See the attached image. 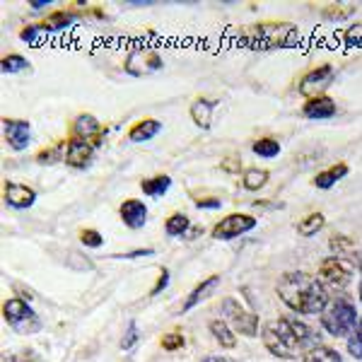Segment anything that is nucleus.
<instances>
[{"instance_id":"5701e85b","label":"nucleus","mask_w":362,"mask_h":362,"mask_svg":"<svg viewBox=\"0 0 362 362\" xmlns=\"http://www.w3.org/2000/svg\"><path fill=\"white\" fill-rule=\"evenodd\" d=\"M208 331H210V334H213V338H215V341H218L223 348H227V350L237 348L235 331L230 329V324H227V321L213 319V321H210V324H208Z\"/></svg>"},{"instance_id":"6ab92c4d","label":"nucleus","mask_w":362,"mask_h":362,"mask_svg":"<svg viewBox=\"0 0 362 362\" xmlns=\"http://www.w3.org/2000/svg\"><path fill=\"white\" fill-rule=\"evenodd\" d=\"M350 174V167L346 162H338V165H331L329 169H321V172L314 177V186H317L319 191H329L334 189L341 179H346Z\"/></svg>"},{"instance_id":"473e14b6","label":"nucleus","mask_w":362,"mask_h":362,"mask_svg":"<svg viewBox=\"0 0 362 362\" xmlns=\"http://www.w3.org/2000/svg\"><path fill=\"white\" fill-rule=\"evenodd\" d=\"M184 343H186V338H184V331H181V329L167 331V334L160 338V346H162V350H167V353L181 350V348H184Z\"/></svg>"},{"instance_id":"f8f14e48","label":"nucleus","mask_w":362,"mask_h":362,"mask_svg":"<svg viewBox=\"0 0 362 362\" xmlns=\"http://www.w3.org/2000/svg\"><path fill=\"white\" fill-rule=\"evenodd\" d=\"M104 133H107L104 126L99 124V119L92 114H80L78 119L73 121V126H70V138L87 140V143L97 145V148H102Z\"/></svg>"},{"instance_id":"72a5a7b5","label":"nucleus","mask_w":362,"mask_h":362,"mask_svg":"<svg viewBox=\"0 0 362 362\" xmlns=\"http://www.w3.org/2000/svg\"><path fill=\"white\" fill-rule=\"evenodd\" d=\"M3 362H42V358H39L34 350H10V353L3 355Z\"/></svg>"},{"instance_id":"a211bd4d","label":"nucleus","mask_w":362,"mask_h":362,"mask_svg":"<svg viewBox=\"0 0 362 362\" xmlns=\"http://www.w3.org/2000/svg\"><path fill=\"white\" fill-rule=\"evenodd\" d=\"M215 109H218V102L213 99H206V97H198L191 102V121L201 128V131H210L213 128V116H215Z\"/></svg>"},{"instance_id":"9d476101","label":"nucleus","mask_w":362,"mask_h":362,"mask_svg":"<svg viewBox=\"0 0 362 362\" xmlns=\"http://www.w3.org/2000/svg\"><path fill=\"white\" fill-rule=\"evenodd\" d=\"M165 63H162V56L160 51L155 49H136L126 56V73L133 75V78H140V75H150V73H157Z\"/></svg>"},{"instance_id":"9b49d317","label":"nucleus","mask_w":362,"mask_h":362,"mask_svg":"<svg viewBox=\"0 0 362 362\" xmlns=\"http://www.w3.org/2000/svg\"><path fill=\"white\" fill-rule=\"evenodd\" d=\"M3 138L10 150L25 153L32 145V124L27 119H3Z\"/></svg>"},{"instance_id":"1a4fd4ad","label":"nucleus","mask_w":362,"mask_h":362,"mask_svg":"<svg viewBox=\"0 0 362 362\" xmlns=\"http://www.w3.org/2000/svg\"><path fill=\"white\" fill-rule=\"evenodd\" d=\"M256 227V218L254 215H247V213H232L227 218L220 220L218 225L210 230L213 239H220V242H230V239H237L242 235H247Z\"/></svg>"},{"instance_id":"8fccbe9b","label":"nucleus","mask_w":362,"mask_h":362,"mask_svg":"<svg viewBox=\"0 0 362 362\" xmlns=\"http://www.w3.org/2000/svg\"><path fill=\"white\" fill-rule=\"evenodd\" d=\"M358 295H360V302H362V280H360V293Z\"/></svg>"},{"instance_id":"ddd939ff","label":"nucleus","mask_w":362,"mask_h":362,"mask_svg":"<svg viewBox=\"0 0 362 362\" xmlns=\"http://www.w3.org/2000/svg\"><path fill=\"white\" fill-rule=\"evenodd\" d=\"M97 150H99L97 145L87 143V140L68 138L66 140V165L73 169H87L95 162Z\"/></svg>"},{"instance_id":"c85d7f7f","label":"nucleus","mask_w":362,"mask_h":362,"mask_svg":"<svg viewBox=\"0 0 362 362\" xmlns=\"http://www.w3.org/2000/svg\"><path fill=\"white\" fill-rule=\"evenodd\" d=\"M189 227H191V220L186 218L184 213H174V215H169V218H167L165 232L169 237H184L186 232H189Z\"/></svg>"},{"instance_id":"bb28decb","label":"nucleus","mask_w":362,"mask_h":362,"mask_svg":"<svg viewBox=\"0 0 362 362\" xmlns=\"http://www.w3.org/2000/svg\"><path fill=\"white\" fill-rule=\"evenodd\" d=\"M326 227V218L321 213H309L305 220H300V225H297V232H300L302 237H314L319 235L321 230Z\"/></svg>"},{"instance_id":"de8ad7c7","label":"nucleus","mask_w":362,"mask_h":362,"mask_svg":"<svg viewBox=\"0 0 362 362\" xmlns=\"http://www.w3.org/2000/svg\"><path fill=\"white\" fill-rule=\"evenodd\" d=\"M15 293L20 295V297L25 295V300H32V293H29L27 288H22V285H15Z\"/></svg>"},{"instance_id":"393cba45","label":"nucleus","mask_w":362,"mask_h":362,"mask_svg":"<svg viewBox=\"0 0 362 362\" xmlns=\"http://www.w3.org/2000/svg\"><path fill=\"white\" fill-rule=\"evenodd\" d=\"M302 362H343L341 353L336 348H329V346H314L309 348L305 355H302Z\"/></svg>"},{"instance_id":"f257e3e1","label":"nucleus","mask_w":362,"mask_h":362,"mask_svg":"<svg viewBox=\"0 0 362 362\" xmlns=\"http://www.w3.org/2000/svg\"><path fill=\"white\" fill-rule=\"evenodd\" d=\"M261 338L271 355L280 360H293L297 355H305L309 348L319 346V336L305 321L295 317H278L261 326Z\"/></svg>"},{"instance_id":"7c9ffc66","label":"nucleus","mask_w":362,"mask_h":362,"mask_svg":"<svg viewBox=\"0 0 362 362\" xmlns=\"http://www.w3.org/2000/svg\"><path fill=\"white\" fill-rule=\"evenodd\" d=\"M66 162V140L58 145H51V148H44L42 153H37V162L39 165H56V162Z\"/></svg>"},{"instance_id":"49530a36","label":"nucleus","mask_w":362,"mask_h":362,"mask_svg":"<svg viewBox=\"0 0 362 362\" xmlns=\"http://www.w3.org/2000/svg\"><path fill=\"white\" fill-rule=\"evenodd\" d=\"M201 362H235V360L225 358V355H208V358H203Z\"/></svg>"},{"instance_id":"412c9836","label":"nucleus","mask_w":362,"mask_h":362,"mask_svg":"<svg viewBox=\"0 0 362 362\" xmlns=\"http://www.w3.org/2000/svg\"><path fill=\"white\" fill-rule=\"evenodd\" d=\"M160 131H162V124L157 119H140L138 124H133L131 131H128V140H131V143H148V140H153Z\"/></svg>"},{"instance_id":"39448f33","label":"nucleus","mask_w":362,"mask_h":362,"mask_svg":"<svg viewBox=\"0 0 362 362\" xmlns=\"http://www.w3.org/2000/svg\"><path fill=\"white\" fill-rule=\"evenodd\" d=\"M3 317L8 321V326L15 331V334H22V336H32V334H39L42 331V319L39 314L34 312L32 305L22 297H13L3 305Z\"/></svg>"},{"instance_id":"2f4dec72","label":"nucleus","mask_w":362,"mask_h":362,"mask_svg":"<svg viewBox=\"0 0 362 362\" xmlns=\"http://www.w3.org/2000/svg\"><path fill=\"white\" fill-rule=\"evenodd\" d=\"M338 37H341L343 46H348V49H362V22H355L348 29H343Z\"/></svg>"},{"instance_id":"423d86ee","label":"nucleus","mask_w":362,"mask_h":362,"mask_svg":"<svg viewBox=\"0 0 362 362\" xmlns=\"http://www.w3.org/2000/svg\"><path fill=\"white\" fill-rule=\"evenodd\" d=\"M220 312H223V317L227 319V324H230L232 331H237V334L247 336V338H254L259 336V314L256 312H247L235 297H225L223 302H220Z\"/></svg>"},{"instance_id":"7ed1b4c3","label":"nucleus","mask_w":362,"mask_h":362,"mask_svg":"<svg viewBox=\"0 0 362 362\" xmlns=\"http://www.w3.org/2000/svg\"><path fill=\"white\" fill-rule=\"evenodd\" d=\"M300 42V27L283 20H266L249 27H239L235 34V44L254 54L293 49Z\"/></svg>"},{"instance_id":"f3484780","label":"nucleus","mask_w":362,"mask_h":362,"mask_svg":"<svg viewBox=\"0 0 362 362\" xmlns=\"http://www.w3.org/2000/svg\"><path fill=\"white\" fill-rule=\"evenodd\" d=\"M80 17H83V15L73 13V10H56V13L46 15L44 20H39L37 27L42 29L44 34H58V32H63V29L73 27Z\"/></svg>"},{"instance_id":"79ce46f5","label":"nucleus","mask_w":362,"mask_h":362,"mask_svg":"<svg viewBox=\"0 0 362 362\" xmlns=\"http://www.w3.org/2000/svg\"><path fill=\"white\" fill-rule=\"evenodd\" d=\"M196 206L198 208H203V210H218L220 208V198H215V196H210V198H196Z\"/></svg>"},{"instance_id":"aec40b11","label":"nucleus","mask_w":362,"mask_h":362,"mask_svg":"<svg viewBox=\"0 0 362 362\" xmlns=\"http://www.w3.org/2000/svg\"><path fill=\"white\" fill-rule=\"evenodd\" d=\"M218 283H220V276H210V278H206L203 283H198L194 290H191V295L186 297L184 300V305H181V314H186V312H191L196 305H201L206 297L213 293L215 288H218Z\"/></svg>"},{"instance_id":"20e7f679","label":"nucleus","mask_w":362,"mask_h":362,"mask_svg":"<svg viewBox=\"0 0 362 362\" xmlns=\"http://www.w3.org/2000/svg\"><path fill=\"white\" fill-rule=\"evenodd\" d=\"M358 307L348 297L331 300L329 307L321 312V326H324L326 334H331L334 338H348L358 326Z\"/></svg>"},{"instance_id":"4468645a","label":"nucleus","mask_w":362,"mask_h":362,"mask_svg":"<svg viewBox=\"0 0 362 362\" xmlns=\"http://www.w3.org/2000/svg\"><path fill=\"white\" fill-rule=\"evenodd\" d=\"M302 116L312 121H329L336 116V102L329 95H321V97H312L302 104Z\"/></svg>"},{"instance_id":"2eb2a0df","label":"nucleus","mask_w":362,"mask_h":362,"mask_svg":"<svg viewBox=\"0 0 362 362\" xmlns=\"http://www.w3.org/2000/svg\"><path fill=\"white\" fill-rule=\"evenodd\" d=\"M37 201V191L29 189L27 184H13V181H5V203L15 210H27L34 206Z\"/></svg>"},{"instance_id":"ea45409f","label":"nucleus","mask_w":362,"mask_h":362,"mask_svg":"<svg viewBox=\"0 0 362 362\" xmlns=\"http://www.w3.org/2000/svg\"><path fill=\"white\" fill-rule=\"evenodd\" d=\"M346 348H348L350 358H355V360H360V362H362V341H360V338H355L353 334H350V336H348Z\"/></svg>"},{"instance_id":"09e8293b","label":"nucleus","mask_w":362,"mask_h":362,"mask_svg":"<svg viewBox=\"0 0 362 362\" xmlns=\"http://www.w3.org/2000/svg\"><path fill=\"white\" fill-rule=\"evenodd\" d=\"M353 336H355V338H360V341H362V317L358 319V326H355V331H353Z\"/></svg>"},{"instance_id":"0eeeda50","label":"nucleus","mask_w":362,"mask_h":362,"mask_svg":"<svg viewBox=\"0 0 362 362\" xmlns=\"http://www.w3.org/2000/svg\"><path fill=\"white\" fill-rule=\"evenodd\" d=\"M353 276H355L353 261L343 259V256H329V259H324L319 264V280L326 288L343 290L346 285H350Z\"/></svg>"},{"instance_id":"4c0bfd02","label":"nucleus","mask_w":362,"mask_h":362,"mask_svg":"<svg viewBox=\"0 0 362 362\" xmlns=\"http://www.w3.org/2000/svg\"><path fill=\"white\" fill-rule=\"evenodd\" d=\"M220 169H223L225 174H239V172H242V157L235 155V153L223 157V162H220Z\"/></svg>"},{"instance_id":"a878e982","label":"nucleus","mask_w":362,"mask_h":362,"mask_svg":"<svg viewBox=\"0 0 362 362\" xmlns=\"http://www.w3.org/2000/svg\"><path fill=\"white\" fill-rule=\"evenodd\" d=\"M268 179H271V172L268 169H261V167H251L244 172L242 177V186L247 191H261L264 186L268 184Z\"/></svg>"},{"instance_id":"dca6fc26","label":"nucleus","mask_w":362,"mask_h":362,"mask_svg":"<svg viewBox=\"0 0 362 362\" xmlns=\"http://www.w3.org/2000/svg\"><path fill=\"white\" fill-rule=\"evenodd\" d=\"M119 215L128 230H140V227H145V223H148V208L138 198H126L119 208Z\"/></svg>"},{"instance_id":"e433bc0d","label":"nucleus","mask_w":362,"mask_h":362,"mask_svg":"<svg viewBox=\"0 0 362 362\" xmlns=\"http://www.w3.org/2000/svg\"><path fill=\"white\" fill-rule=\"evenodd\" d=\"M44 37H46V34L37 27V22L20 29V39H22V42H27V44H37L39 39H44Z\"/></svg>"},{"instance_id":"c756f323","label":"nucleus","mask_w":362,"mask_h":362,"mask_svg":"<svg viewBox=\"0 0 362 362\" xmlns=\"http://www.w3.org/2000/svg\"><path fill=\"white\" fill-rule=\"evenodd\" d=\"M0 70H3V75L25 73V70H29V61L22 54H8L3 58V63H0Z\"/></svg>"},{"instance_id":"c03bdc74","label":"nucleus","mask_w":362,"mask_h":362,"mask_svg":"<svg viewBox=\"0 0 362 362\" xmlns=\"http://www.w3.org/2000/svg\"><path fill=\"white\" fill-rule=\"evenodd\" d=\"M201 235H203V227H201V225H196V227L191 225V227H189V232H186L184 237H186V239H196V237H201Z\"/></svg>"},{"instance_id":"4be33fe9","label":"nucleus","mask_w":362,"mask_h":362,"mask_svg":"<svg viewBox=\"0 0 362 362\" xmlns=\"http://www.w3.org/2000/svg\"><path fill=\"white\" fill-rule=\"evenodd\" d=\"M355 10H358L355 3H326L319 8V15L329 22H341V20H348Z\"/></svg>"},{"instance_id":"b1692460","label":"nucleus","mask_w":362,"mask_h":362,"mask_svg":"<svg viewBox=\"0 0 362 362\" xmlns=\"http://www.w3.org/2000/svg\"><path fill=\"white\" fill-rule=\"evenodd\" d=\"M140 189H143L145 196L160 198V196H165L169 189H172V179H169L167 174H157V177H150V179L140 181Z\"/></svg>"},{"instance_id":"a18cd8bd","label":"nucleus","mask_w":362,"mask_h":362,"mask_svg":"<svg viewBox=\"0 0 362 362\" xmlns=\"http://www.w3.org/2000/svg\"><path fill=\"white\" fill-rule=\"evenodd\" d=\"M49 5H54V3H51V0H32V3H29V8H32V10H44V8H49Z\"/></svg>"},{"instance_id":"f03ea898","label":"nucleus","mask_w":362,"mask_h":362,"mask_svg":"<svg viewBox=\"0 0 362 362\" xmlns=\"http://www.w3.org/2000/svg\"><path fill=\"white\" fill-rule=\"evenodd\" d=\"M276 293L285 307H290L300 317L321 314L329 307V290L319 278L309 276L305 271H290L278 280Z\"/></svg>"},{"instance_id":"c9c22d12","label":"nucleus","mask_w":362,"mask_h":362,"mask_svg":"<svg viewBox=\"0 0 362 362\" xmlns=\"http://www.w3.org/2000/svg\"><path fill=\"white\" fill-rule=\"evenodd\" d=\"M138 336H140L138 324L136 321H128V329H126L124 338H121V350H131L138 343Z\"/></svg>"},{"instance_id":"a19ab883","label":"nucleus","mask_w":362,"mask_h":362,"mask_svg":"<svg viewBox=\"0 0 362 362\" xmlns=\"http://www.w3.org/2000/svg\"><path fill=\"white\" fill-rule=\"evenodd\" d=\"M167 285H169V271H167V268H165V266H162V268H160V278H157V283L153 285V290H150V297L160 295V293H162V290H165V288H167Z\"/></svg>"},{"instance_id":"58836bf2","label":"nucleus","mask_w":362,"mask_h":362,"mask_svg":"<svg viewBox=\"0 0 362 362\" xmlns=\"http://www.w3.org/2000/svg\"><path fill=\"white\" fill-rule=\"evenodd\" d=\"M329 247L334 249V251H338V256H341V251H350V249H353V239L343 237V235H336V237L329 239Z\"/></svg>"},{"instance_id":"6e6552de","label":"nucleus","mask_w":362,"mask_h":362,"mask_svg":"<svg viewBox=\"0 0 362 362\" xmlns=\"http://www.w3.org/2000/svg\"><path fill=\"white\" fill-rule=\"evenodd\" d=\"M334 80H336V68L331 66V63H324V66H317V68L309 70V73L302 75L297 90H300L307 99L321 97V95H326V90H329Z\"/></svg>"},{"instance_id":"f704fd0d","label":"nucleus","mask_w":362,"mask_h":362,"mask_svg":"<svg viewBox=\"0 0 362 362\" xmlns=\"http://www.w3.org/2000/svg\"><path fill=\"white\" fill-rule=\"evenodd\" d=\"M80 242H83V247L99 249V247H102V244H104V237L99 235L97 230H90V227H87V230L80 232Z\"/></svg>"},{"instance_id":"37998d69","label":"nucleus","mask_w":362,"mask_h":362,"mask_svg":"<svg viewBox=\"0 0 362 362\" xmlns=\"http://www.w3.org/2000/svg\"><path fill=\"white\" fill-rule=\"evenodd\" d=\"M138 256H153V249H136L128 254H114V259H138Z\"/></svg>"},{"instance_id":"cd10ccee","label":"nucleus","mask_w":362,"mask_h":362,"mask_svg":"<svg viewBox=\"0 0 362 362\" xmlns=\"http://www.w3.org/2000/svg\"><path fill=\"white\" fill-rule=\"evenodd\" d=\"M251 153L256 157H264V160H273V157L280 155V143L276 138H259L251 145Z\"/></svg>"}]
</instances>
